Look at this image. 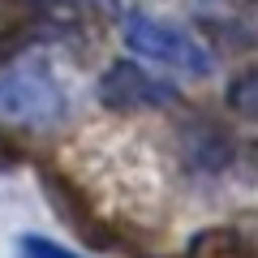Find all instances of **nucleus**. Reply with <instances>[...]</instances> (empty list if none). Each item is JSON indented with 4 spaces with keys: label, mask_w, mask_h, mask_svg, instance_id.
Returning a JSON list of instances; mask_svg holds the SVG:
<instances>
[{
    "label": "nucleus",
    "mask_w": 258,
    "mask_h": 258,
    "mask_svg": "<svg viewBox=\"0 0 258 258\" xmlns=\"http://www.w3.org/2000/svg\"><path fill=\"white\" fill-rule=\"evenodd\" d=\"M125 43L134 56L151 64L176 69L185 78H207L215 69V56L207 52V43L198 35H189L185 26L168 18H151V13H129L125 18Z\"/></svg>",
    "instance_id": "nucleus-1"
},
{
    "label": "nucleus",
    "mask_w": 258,
    "mask_h": 258,
    "mask_svg": "<svg viewBox=\"0 0 258 258\" xmlns=\"http://www.w3.org/2000/svg\"><path fill=\"white\" fill-rule=\"evenodd\" d=\"M64 112V91L56 74L35 56L0 69V116L18 125H52Z\"/></svg>",
    "instance_id": "nucleus-2"
},
{
    "label": "nucleus",
    "mask_w": 258,
    "mask_h": 258,
    "mask_svg": "<svg viewBox=\"0 0 258 258\" xmlns=\"http://www.w3.org/2000/svg\"><path fill=\"white\" fill-rule=\"evenodd\" d=\"M99 99L112 112H155L164 103H172L176 91L164 78H155L151 69H142L138 60H116L99 78Z\"/></svg>",
    "instance_id": "nucleus-3"
},
{
    "label": "nucleus",
    "mask_w": 258,
    "mask_h": 258,
    "mask_svg": "<svg viewBox=\"0 0 258 258\" xmlns=\"http://www.w3.org/2000/svg\"><path fill=\"white\" fill-rule=\"evenodd\" d=\"M228 108L258 125V69H245V74L228 86Z\"/></svg>",
    "instance_id": "nucleus-4"
},
{
    "label": "nucleus",
    "mask_w": 258,
    "mask_h": 258,
    "mask_svg": "<svg viewBox=\"0 0 258 258\" xmlns=\"http://www.w3.org/2000/svg\"><path fill=\"white\" fill-rule=\"evenodd\" d=\"M39 9H60V13H116L120 0H30Z\"/></svg>",
    "instance_id": "nucleus-5"
},
{
    "label": "nucleus",
    "mask_w": 258,
    "mask_h": 258,
    "mask_svg": "<svg viewBox=\"0 0 258 258\" xmlns=\"http://www.w3.org/2000/svg\"><path fill=\"white\" fill-rule=\"evenodd\" d=\"M18 258H82V254H74V249L56 245V241H47V237H22Z\"/></svg>",
    "instance_id": "nucleus-6"
}]
</instances>
